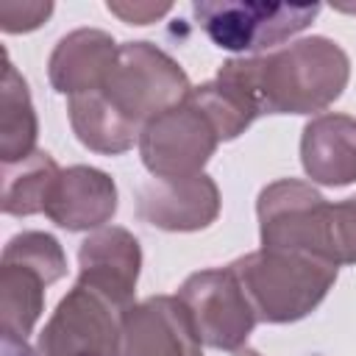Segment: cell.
Masks as SVG:
<instances>
[{
  "label": "cell",
  "instance_id": "cell-1",
  "mask_svg": "<svg viewBox=\"0 0 356 356\" xmlns=\"http://www.w3.org/2000/svg\"><path fill=\"white\" fill-rule=\"evenodd\" d=\"M217 78L236 86L261 114L325 111L350 81L348 53L328 36H306L264 56L228 58Z\"/></svg>",
  "mask_w": 356,
  "mask_h": 356
},
{
  "label": "cell",
  "instance_id": "cell-2",
  "mask_svg": "<svg viewBox=\"0 0 356 356\" xmlns=\"http://www.w3.org/2000/svg\"><path fill=\"white\" fill-rule=\"evenodd\" d=\"M239 278L256 320L298 323L309 317L328 295L339 267L306 253L259 248L228 264Z\"/></svg>",
  "mask_w": 356,
  "mask_h": 356
},
{
  "label": "cell",
  "instance_id": "cell-3",
  "mask_svg": "<svg viewBox=\"0 0 356 356\" xmlns=\"http://www.w3.org/2000/svg\"><path fill=\"white\" fill-rule=\"evenodd\" d=\"M256 214L261 248L306 253L339 267L337 203H328L312 184L295 178L267 184L259 192Z\"/></svg>",
  "mask_w": 356,
  "mask_h": 356
},
{
  "label": "cell",
  "instance_id": "cell-4",
  "mask_svg": "<svg viewBox=\"0 0 356 356\" xmlns=\"http://www.w3.org/2000/svg\"><path fill=\"white\" fill-rule=\"evenodd\" d=\"M67 275V256L53 234L22 231L3 248L0 334L28 337L42 317L44 289Z\"/></svg>",
  "mask_w": 356,
  "mask_h": 356
},
{
  "label": "cell",
  "instance_id": "cell-5",
  "mask_svg": "<svg viewBox=\"0 0 356 356\" xmlns=\"http://www.w3.org/2000/svg\"><path fill=\"white\" fill-rule=\"evenodd\" d=\"M100 92L128 122L145 128L159 114L181 106L192 83L181 64L161 47L150 42H125Z\"/></svg>",
  "mask_w": 356,
  "mask_h": 356
},
{
  "label": "cell",
  "instance_id": "cell-6",
  "mask_svg": "<svg viewBox=\"0 0 356 356\" xmlns=\"http://www.w3.org/2000/svg\"><path fill=\"white\" fill-rule=\"evenodd\" d=\"M192 14L220 50L259 53L306 31L320 14V3L200 0Z\"/></svg>",
  "mask_w": 356,
  "mask_h": 356
},
{
  "label": "cell",
  "instance_id": "cell-7",
  "mask_svg": "<svg viewBox=\"0 0 356 356\" xmlns=\"http://www.w3.org/2000/svg\"><path fill=\"white\" fill-rule=\"evenodd\" d=\"M197 331V339L214 350H239L253 334L256 312L231 267L192 273L175 295Z\"/></svg>",
  "mask_w": 356,
  "mask_h": 356
},
{
  "label": "cell",
  "instance_id": "cell-8",
  "mask_svg": "<svg viewBox=\"0 0 356 356\" xmlns=\"http://www.w3.org/2000/svg\"><path fill=\"white\" fill-rule=\"evenodd\" d=\"M217 145L220 136L214 125L189 97L150 120L139 134V156L153 178L200 175Z\"/></svg>",
  "mask_w": 356,
  "mask_h": 356
},
{
  "label": "cell",
  "instance_id": "cell-9",
  "mask_svg": "<svg viewBox=\"0 0 356 356\" xmlns=\"http://www.w3.org/2000/svg\"><path fill=\"white\" fill-rule=\"evenodd\" d=\"M120 312L89 286L78 284L58 300L44 323L39 356H120Z\"/></svg>",
  "mask_w": 356,
  "mask_h": 356
},
{
  "label": "cell",
  "instance_id": "cell-10",
  "mask_svg": "<svg viewBox=\"0 0 356 356\" xmlns=\"http://www.w3.org/2000/svg\"><path fill=\"white\" fill-rule=\"evenodd\" d=\"M186 306L172 295H153L120 317V356H203Z\"/></svg>",
  "mask_w": 356,
  "mask_h": 356
},
{
  "label": "cell",
  "instance_id": "cell-11",
  "mask_svg": "<svg viewBox=\"0 0 356 356\" xmlns=\"http://www.w3.org/2000/svg\"><path fill=\"white\" fill-rule=\"evenodd\" d=\"M142 270L139 239L120 225L89 234L78 250V284L103 295L120 314L134 306Z\"/></svg>",
  "mask_w": 356,
  "mask_h": 356
},
{
  "label": "cell",
  "instance_id": "cell-12",
  "mask_svg": "<svg viewBox=\"0 0 356 356\" xmlns=\"http://www.w3.org/2000/svg\"><path fill=\"white\" fill-rule=\"evenodd\" d=\"M136 214L161 231H203L220 214V189L211 175L153 178L136 192Z\"/></svg>",
  "mask_w": 356,
  "mask_h": 356
},
{
  "label": "cell",
  "instance_id": "cell-13",
  "mask_svg": "<svg viewBox=\"0 0 356 356\" xmlns=\"http://www.w3.org/2000/svg\"><path fill=\"white\" fill-rule=\"evenodd\" d=\"M44 214L64 231H100L117 214V184L97 167L72 164L61 170Z\"/></svg>",
  "mask_w": 356,
  "mask_h": 356
},
{
  "label": "cell",
  "instance_id": "cell-14",
  "mask_svg": "<svg viewBox=\"0 0 356 356\" xmlns=\"http://www.w3.org/2000/svg\"><path fill=\"white\" fill-rule=\"evenodd\" d=\"M120 44L97 28H78L58 39L47 61V78L58 95L100 92L117 64Z\"/></svg>",
  "mask_w": 356,
  "mask_h": 356
},
{
  "label": "cell",
  "instance_id": "cell-15",
  "mask_svg": "<svg viewBox=\"0 0 356 356\" xmlns=\"http://www.w3.org/2000/svg\"><path fill=\"white\" fill-rule=\"evenodd\" d=\"M303 172L323 186H348L356 181V120L348 114H317L300 136Z\"/></svg>",
  "mask_w": 356,
  "mask_h": 356
},
{
  "label": "cell",
  "instance_id": "cell-16",
  "mask_svg": "<svg viewBox=\"0 0 356 356\" xmlns=\"http://www.w3.org/2000/svg\"><path fill=\"white\" fill-rule=\"evenodd\" d=\"M70 111V125L78 136V142L95 153L103 156H120L139 142L142 128L128 122L106 97L103 92H89L70 97L67 103Z\"/></svg>",
  "mask_w": 356,
  "mask_h": 356
},
{
  "label": "cell",
  "instance_id": "cell-17",
  "mask_svg": "<svg viewBox=\"0 0 356 356\" xmlns=\"http://www.w3.org/2000/svg\"><path fill=\"white\" fill-rule=\"evenodd\" d=\"M39 120L31 103L25 78L17 72L6 56L3 81H0V161L3 167L19 164L36 153Z\"/></svg>",
  "mask_w": 356,
  "mask_h": 356
},
{
  "label": "cell",
  "instance_id": "cell-18",
  "mask_svg": "<svg viewBox=\"0 0 356 356\" xmlns=\"http://www.w3.org/2000/svg\"><path fill=\"white\" fill-rule=\"evenodd\" d=\"M58 175V164L44 150H36L19 164L3 167V211L11 217H31L44 211Z\"/></svg>",
  "mask_w": 356,
  "mask_h": 356
},
{
  "label": "cell",
  "instance_id": "cell-19",
  "mask_svg": "<svg viewBox=\"0 0 356 356\" xmlns=\"http://www.w3.org/2000/svg\"><path fill=\"white\" fill-rule=\"evenodd\" d=\"M189 100L209 117V122L214 125L220 142L236 139L259 117V111L250 106V100L236 86H231L228 81H222L217 75H214V81L192 86Z\"/></svg>",
  "mask_w": 356,
  "mask_h": 356
},
{
  "label": "cell",
  "instance_id": "cell-20",
  "mask_svg": "<svg viewBox=\"0 0 356 356\" xmlns=\"http://www.w3.org/2000/svg\"><path fill=\"white\" fill-rule=\"evenodd\" d=\"M50 14H53V3H3L0 28L6 33H28L36 31Z\"/></svg>",
  "mask_w": 356,
  "mask_h": 356
},
{
  "label": "cell",
  "instance_id": "cell-21",
  "mask_svg": "<svg viewBox=\"0 0 356 356\" xmlns=\"http://www.w3.org/2000/svg\"><path fill=\"white\" fill-rule=\"evenodd\" d=\"M106 8L131 25H147V22H156L159 17H164L172 6L170 3H161V6H156V3H108Z\"/></svg>",
  "mask_w": 356,
  "mask_h": 356
},
{
  "label": "cell",
  "instance_id": "cell-22",
  "mask_svg": "<svg viewBox=\"0 0 356 356\" xmlns=\"http://www.w3.org/2000/svg\"><path fill=\"white\" fill-rule=\"evenodd\" d=\"M0 348H3V356H39L33 353L25 337H14V334H0Z\"/></svg>",
  "mask_w": 356,
  "mask_h": 356
},
{
  "label": "cell",
  "instance_id": "cell-23",
  "mask_svg": "<svg viewBox=\"0 0 356 356\" xmlns=\"http://www.w3.org/2000/svg\"><path fill=\"white\" fill-rule=\"evenodd\" d=\"M236 356H259V353H256L253 348H248V345H245V348H239V350H236Z\"/></svg>",
  "mask_w": 356,
  "mask_h": 356
}]
</instances>
